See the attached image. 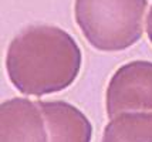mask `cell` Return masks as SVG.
I'll return each mask as SVG.
<instances>
[{"label": "cell", "instance_id": "cell-1", "mask_svg": "<svg viewBox=\"0 0 152 142\" xmlns=\"http://www.w3.org/2000/svg\"><path fill=\"white\" fill-rule=\"evenodd\" d=\"M83 55L77 41L56 26H30L14 37L6 57L7 75L21 94L58 92L78 77Z\"/></svg>", "mask_w": 152, "mask_h": 142}, {"label": "cell", "instance_id": "cell-2", "mask_svg": "<svg viewBox=\"0 0 152 142\" xmlns=\"http://www.w3.org/2000/svg\"><path fill=\"white\" fill-rule=\"evenodd\" d=\"M146 6V0H75L74 16L94 48L121 51L141 39Z\"/></svg>", "mask_w": 152, "mask_h": 142}, {"label": "cell", "instance_id": "cell-3", "mask_svg": "<svg viewBox=\"0 0 152 142\" xmlns=\"http://www.w3.org/2000/svg\"><path fill=\"white\" fill-rule=\"evenodd\" d=\"M105 107L110 118L122 112H152L151 61H129L114 73L107 87Z\"/></svg>", "mask_w": 152, "mask_h": 142}, {"label": "cell", "instance_id": "cell-4", "mask_svg": "<svg viewBox=\"0 0 152 142\" xmlns=\"http://www.w3.org/2000/svg\"><path fill=\"white\" fill-rule=\"evenodd\" d=\"M1 142H50L39 104L27 98H10L0 105Z\"/></svg>", "mask_w": 152, "mask_h": 142}, {"label": "cell", "instance_id": "cell-5", "mask_svg": "<svg viewBox=\"0 0 152 142\" xmlns=\"http://www.w3.org/2000/svg\"><path fill=\"white\" fill-rule=\"evenodd\" d=\"M50 142H91L93 125L78 108L66 101H37Z\"/></svg>", "mask_w": 152, "mask_h": 142}, {"label": "cell", "instance_id": "cell-6", "mask_svg": "<svg viewBox=\"0 0 152 142\" xmlns=\"http://www.w3.org/2000/svg\"><path fill=\"white\" fill-rule=\"evenodd\" d=\"M101 142H152V114L122 112L111 118Z\"/></svg>", "mask_w": 152, "mask_h": 142}, {"label": "cell", "instance_id": "cell-7", "mask_svg": "<svg viewBox=\"0 0 152 142\" xmlns=\"http://www.w3.org/2000/svg\"><path fill=\"white\" fill-rule=\"evenodd\" d=\"M146 34H148V39L152 43V7L149 10V14H148V19H146Z\"/></svg>", "mask_w": 152, "mask_h": 142}]
</instances>
